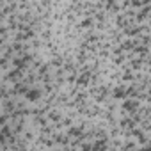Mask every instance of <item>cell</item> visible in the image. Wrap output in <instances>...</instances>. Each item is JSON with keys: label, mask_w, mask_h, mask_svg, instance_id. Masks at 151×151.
Masks as SVG:
<instances>
[{"label": "cell", "mask_w": 151, "mask_h": 151, "mask_svg": "<svg viewBox=\"0 0 151 151\" xmlns=\"http://www.w3.org/2000/svg\"><path fill=\"white\" fill-rule=\"evenodd\" d=\"M6 123H7V117H6V116H0V128H2Z\"/></svg>", "instance_id": "2"}, {"label": "cell", "mask_w": 151, "mask_h": 151, "mask_svg": "<svg viewBox=\"0 0 151 151\" xmlns=\"http://www.w3.org/2000/svg\"><path fill=\"white\" fill-rule=\"evenodd\" d=\"M37 98H39V91H36V89L27 94V100H30V101H34V100H37Z\"/></svg>", "instance_id": "1"}]
</instances>
